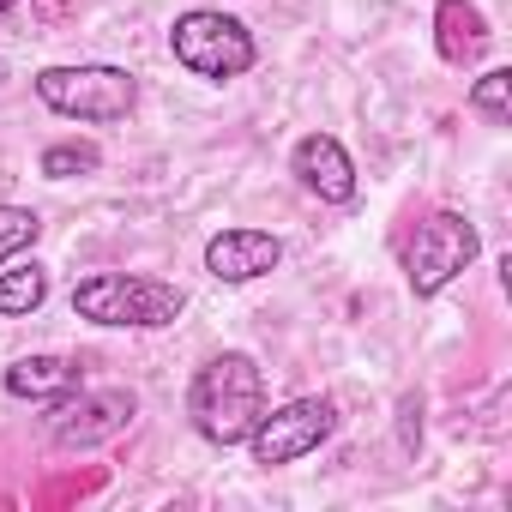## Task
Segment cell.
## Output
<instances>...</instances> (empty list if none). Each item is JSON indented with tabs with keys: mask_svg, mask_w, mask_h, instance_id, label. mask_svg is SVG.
Instances as JSON below:
<instances>
[{
	"mask_svg": "<svg viewBox=\"0 0 512 512\" xmlns=\"http://www.w3.org/2000/svg\"><path fill=\"white\" fill-rule=\"evenodd\" d=\"M470 115H482L488 127H506L512 121V67H488L470 85Z\"/></svg>",
	"mask_w": 512,
	"mask_h": 512,
	"instance_id": "obj_14",
	"label": "cell"
},
{
	"mask_svg": "<svg viewBox=\"0 0 512 512\" xmlns=\"http://www.w3.org/2000/svg\"><path fill=\"white\" fill-rule=\"evenodd\" d=\"M290 175L314 193V199H326V205H350L356 199V163H350V151H344V139L338 133H302L296 139V151H290Z\"/></svg>",
	"mask_w": 512,
	"mask_h": 512,
	"instance_id": "obj_9",
	"label": "cell"
},
{
	"mask_svg": "<svg viewBox=\"0 0 512 512\" xmlns=\"http://www.w3.org/2000/svg\"><path fill=\"white\" fill-rule=\"evenodd\" d=\"M181 308L187 296L145 272H91L73 284V314L109 332H163L181 320Z\"/></svg>",
	"mask_w": 512,
	"mask_h": 512,
	"instance_id": "obj_2",
	"label": "cell"
},
{
	"mask_svg": "<svg viewBox=\"0 0 512 512\" xmlns=\"http://www.w3.org/2000/svg\"><path fill=\"white\" fill-rule=\"evenodd\" d=\"M0 73H7V67H0Z\"/></svg>",
	"mask_w": 512,
	"mask_h": 512,
	"instance_id": "obj_19",
	"label": "cell"
},
{
	"mask_svg": "<svg viewBox=\"0 0 512 512\" xmlns=\"http://www.w3.org/2000/svg\"><path fill=\"white\" fill-rule=\"evenodd\" d=\"M49 302V272L37 260H7L0 266V320H31L37 308Z\"/></svg>",
	"mask_w": 512,
	"mask_h": 512,
	"instance_id": "obj_12",
	"label": "cell"
},
{
	"mask_svg": "<svg viewBox=\"0 0 512 512\" xmlns=\"http://www.w3.org/2000/svg\"><path fill=\"white\" fill-rule=\"evenodd\" d=\"M488 37H494V31H488V19H482L476 0H434V55H440L446 67L482 61Z\"/></svg>",
	"mask_w": 512,
	"mask_h": 512,
	"instance_id": "obj_11",
	"label": "cell"
},
{
	"mask_svg": "<svg viewBox=\"0 0 512 512\" xmlns=\"http://www.w3.org/2000/svg\"><path fill=\"white\" fill-rule=\"evenodd\" d=\"M398 446H404V458L422 452V398H416V392L398 404Z\"/></svg>",
	"mask_w": 512,
	"mask_h": 512,
	"instance_id": "obj_16",
	"label": "cell"
},
{
	"mask_svg": "<svg viewBox=\"0 0 512 512\" xmlns=\"http://www.w3.org/2000/svg\"><path fill=\"white\" fill-rule=\"evenodd\" d=\"M13 13H19V0H0V25H13Z\"/></svg>",
	"mask_w": 512,
	"mask_h": 512,
	"instance_id": "obj_18",
	"label": "cell"
},
{
	"mask_svg": "<svg viewBox=\"0 0 512 512\" xmlns=\"http://www.w3.org/2000/svg\"><path fill=\"white\" fill-rule=\"evenodd\" d=\"M97 169H103V151L91 139H61L37 157V175H49V181H73V175H97Z\"/></svg>",
	"mask_w": 512,
	"mask_h": 512,
	"instance_id": "obj_13",
	"label": "cell"
},
{
	"mask_svg": "<svg viewBox=\"0 0 512 512\" xmlns=\"http://www.w3.org/2000/svg\"><path fill=\"white\" fill-rule=\"evenodd\" d=\"M31 13H37L43 31H61V25L79 19V0H31Z\"/></svg>",
	"mask_w": 512,
	"mask_h": 512,
	"instance_id": "obj_17",
	"label": "cell"
},
{
	"mask_svg": "<svg viewBox=\"0 0 512 512\" xmlns=\"http://www.w3.org/2000/svg\"><path fill=\"white\" fill-rule=\"evenodd\" d=\"M37 103L55 109L61 121H127L133 103H139V79L127 67H109V61H79V67H43L31 79Z\"/></svg>",
	"mask_w": 512,
	"mask_h": 512,
	"instance_id": "obj_4",
	"label": "cell"
},
{
	"mask_svg": "<svg viewBox=\"0 0 512 512\" xmlns=\"http://www.w3.org/2000/svg\"><path fill=\"white\" fill-rule=\"evenodd\" d=\"M37 241H43V217L31 205H0V266L31 253Z\"/></svg>",
	"mask_w": 512,
	"mask_h": 512,
	"instance_id": "obj_15",
	"label": "cell"
},
{
	"mask_svg": "<svg viewBox=\"0 0 512 512\" xmlns=\"http://www.w3.org/2000/svg\"><path fill=\"white\" fill-rule=\"evenodd\" d=\"M260 416H266V368L247 350H223L187 380V422L205 446H247Z\"/></svg>",
	"mask_w": 512,
	"mask_h": 512,
	"instance_id": "obj_1",
	"label": "cell"
},
{
	"mask_svg": "<svg viewBox=\"0 0 512 512\" xmlns=\"http://www.w3.org/2000/svg\"><path fill=\"white\" fill-rule=\"evenodd\" d=\"M284 266V241L272 229H217L205 241V272L217 284H253Z\"/></svg>",
	"mask_w": 512,
	"mask_h": 512,
	"instance_id": "obj_8",
	"label": "cell"
},
{
	"mask_svg": "<svg viewBox=\"0 0 512 512\" xmlns=\"http://www.w3.org/2000/svg\"><path fill=\"white\" fill-rule=\"evenodd\" d=\"M0 386H7V398H19V404H61V398H73L79 386H85V362H73V356H25V362H13L7 374H0Z\"/></svg>",
	"mask_w": 512,
	"mask_h": 512,
	"instance_id": "obj_10",
	"label": "cell"
},
{
	"mask_svg": "<svg viewBox=\"0 0 512 512\" xmlns=\"http://www.w3.org/2000/svg\"><path fill=\"white\" fill-rule=\"evenodd\" d=\"M139 416V398L127 386H79L73 398L55 404V422H49V440L61 452H91L115 434H127Z\"/></svg>",
	"mask_w": 512,
	"mask_h": 512,
	"instance_id": "obj_7",
	"label": "cell"
},
{
	"mask_svg": "<svg viewBox=\"0 0 512 512\" xmlns=\"http://www.w3.org/2000/svg\"><path fill=\"white\" fill-rule=\"evenodd\" d=\"M332 434H338V404L326 392H308V398H290L278 410L266 404V416L247 434V452H253V464L284 470V464H302L308 452H320Z\"/></svg>",
	"mask_w": 512,
	"mask_h": 512,
	"instance_id": "obj_6",
	"label": "cell"
},
{
	"mask_svg": "<svg viewBox=\"0 0 512 512\" xmlns=\"http://www.w3.org/2000/svg\"><path fill=\"white\" fill-rule=\"evenodd\" d=\"M476 253H482V229L464 217V211H428L416 223V235L404 241V278H410V296L428 302L440 296L458 272L476 266Z\"/></svg>",
	"mask_w": 512,
	"mask_h": 512,
	"instance_id": "obj_5",
	"label": "cell"
},
{
	"mask_svg": "<svg viewBox=\"0 0 512 512\" xmlns=\"http://www.w3.org/2000/svg\"><path fill=\"white\" fill-rule=\"evenodd\" d=\"M169 55L181 73L205 79V85H235L241 73H253V61H260V43H253V31L223 13V7H193L169 25Z\"/></svg>",
	"mask_w": 512,
	"mask_h": 512,
	"instance_id": "obj_3",
	"label": "cell"
}]
</instances>
